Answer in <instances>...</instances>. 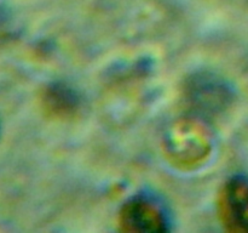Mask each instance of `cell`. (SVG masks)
Segmentation results:
<instances>
[{
    "instance_id": "1",
    "label": "cell",
    "mask_w": 248,
    "mask_h": 233,
    "mask_svg": "<svg viewBox=\"0 0 248 233\" xmlns=\"http://www.w3.org/2000/svg\"><path fill=\"white\" fill-rule=\"evenodd\" d=\"M165 153L181 167H193L203 163L211 153V136L196 120L184 119L172 126L165 137Z\"/></svg>"
},
{
    "instance_id": "2",
    "label": "cell",
    "mask_w": 248,
    "mask_h": 233,
    "mask_svg": "<svg viewBox=\"0 0 248 233\" xmlns=\"http://www.w3.org/2000/svg\"><path fill=\"white\" fill-rule=\"evenodd\" d=\"M123 232L160 233L170 231L169 213L157 199L137 196L124 204L119 215Z\"/></svg>"
},
{
    "instance_id": "3",
    "label": "cell",
    "mask_w": 248,
    "mask_h": 233,
    "mask_svg": "<svg viewBox=\"0 0 248 233\" xmlns=\"http://www.w3.org/2000/svg\"><path fill=\"white\" fill-rule=\"evenodd\" d=\"M218 214L228 231L248 233V176H234L223 186Z\"/></svg>"
}]
</instances>
